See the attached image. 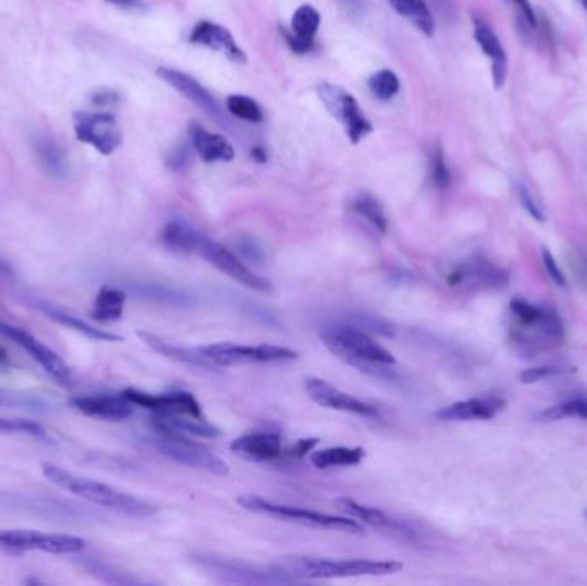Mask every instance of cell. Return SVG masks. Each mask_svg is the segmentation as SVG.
<instances>
[{
  "instance_id": "obj_25",
  "label": "cell",
  "mask_w": 587,
  "mask_h": 586,
  "mask_svg": "<svg viewBox=\"0 0 587 586\" xmlns=\"http://www.w3.org/2000/svg\"><path fill=\"white\" fill-rule=\"evenodd\" d=\"M138 337L145 342L148 348L153 349L158 355L169 358V360L189 365V367L203 368V370L217 368V365L208 360L198 348H182V346L165 341L162 337L155 336L152 332H145V330H138Z\"/></svg>"
},
{
  "instance_id": "obj_45",
  "label": "cell",
  "mask_w": 587,
  "mask_h": 586,
  "mask_svg": "<svg viewBox=\"0 0 587 586\" xmlns=\"http://www.w3.org/2000/svg\"><path fill=\"white\" fill-rule=\"evenodd\" d=\"M91 104L97 105L100 109H110L119 104V95L114 90H98L91 95Z\"/></svg>"
},
{
  "instance_id": "obj_27",
  "label": "cell",
  "mask_w": 587,
  "mask_h": 586,
  "mask_svg": "<svg viewBox=\"0 0 587 586\" xmlns=\"http://www.w3.org/2000/svg\"><path fill=\"white\" fill-rule=\"evenodd\" d=\"M153 428L170 430L188 437H205V439H217L220 435L213 423L206 418H194L188 415H155L153 416Z\"/></svg>"
},
{
  "instance_id": "obj_14",
  "label": "cell",
  "mask_w": 587,
  "mask_h": 586,
  "mask_svg": "<svg viewBox=\"0 0 587 586\" xmlns=\"http://www.w3.org/2000/svg\"><path fill=\"white\" fill-rule=\"evenodd\" d=\"M122 396L129 403L140 408L153 411L155 415H188L194 418H205L201 404L191 392L176 391L167 394H150V392L138 391V389H126Z\"/></svg>"
},
{
  "instance_id": "obj_42",
  "label": "cell",
  "mask_w": 587,
  "mask_h": 586,
  "mask_svg": "<svg viewBox=\"0 0 587 586\" xmlns=\"http://www.w3.org/2000/svg\"><path fill=\"white\" fill-rule=\"evenodd\" d=\"M567 372L565 368L558 367V365H548V367H534L529 370H524L521 373V380L524 384H534L539 380L546 379V377H553V375H562Z\"/></svg>"
},
{
  "instance_id": "obj_16",
  "label": "cell",
  "mask_w": 587,
  "mask_h": 586,
  "mask_svg": "<svg viewBox=\"0 0 587 586\" xmlns=\"http://www.w3.org/2000/svg\"><path fill=\"white\" fill-rule=\"evenodd\" d=\"M308 396L320 404L323 408L335 409V411H344L351 415L364 416V418H378L380 411L373 404L361 401L358 397L351 396L347 392L340 391L332 384H328L321 379H306L304 382Z\"/></svg>"
},
{
  "instance_id": "obj_4",
  "label": "cell",
  "mask_w": 587,
  "mask_h": 586,
  "mask_svg": "<svg viewBox=\"0 0 587 586\" xmlns=\"http://www.w3.org/2000/svg\"><path fill=\"white\" fill-rule=\"evenodd\" d=\"M280 569L304 580H333L358 576H388L399 573L404 564L373 559H328V557L291 556L280 561Z\"/></svg>"
},
{
  "instance_id": "obj_6",
  "label": "cell",
  "mask_w": 587,
  "mask_h": 586,
  "mask_svg": "<svg viewBox=\"0 0 587 586\" xmlns=\"http://www.w3.org/2000/svg\"><path fill=\"white\" fill-rule=\"evenodd\" d=\"M150 444L158 454H162L170 461H176V463L184 464L194 470L208 471V473L220 475V477L229 475V466L224 459L198 442H194L193 437H188V435L155 428V434L150 439Z\"/></svg>"
},
{
  "instance_id": "obj_32",
  "label": "cell",
  "mask_w": 587,
  "mask_h": 586,
  "mask_svg": "<svg viewBox=\"0 0 587 586\" xmlns=\"http://www.w3.org/2000/svg\"><path fill=\"white\" fill-rule=\"evenodd\" d=\"M40 306V310H42L45 315H49L52 320L55 322H59V324L66 325L69 329H74L79 334H83V336L90 337V339H95V341H122L121 336H117V334H112V332H107V330L98 329L95 325L86 324L83 320H79V318L73 317V315H69L67 312H62V310H57L54 306L50 305H38Z\"/></svg>"
},
{
  "instance_id": "obj_37",
  "label": "cell",
  "mask_w": 587,
  "mask_h": 586,
  "mask_svg": "<svg viewBox=\"0 0 587 586\" xmlns=\"http://www.w3.org/2000/svg\"><path fill=\"white\" fill-rule=\"evenodd\" d=\"M368 85H370L371 93L382 102H387L390 98H394L399 93L400 88L397 74L390 71V69H382V71L373 74L370 81H368Z\"/></svg>"
},
{
  "instance_id": "obj_41",
  "label": "cell",
  "mask_w": 587,
  "mask_h": 586,
  "mask_svg": "<svg viewBox=\"0 0 587 586\" xmlns=\"http://www.w3.org/2000/svg\"><path fill=\"white\" fill-rule=\"evenodd\" d=\"M510 6L514 7L517 18L521 19L522 28H526L527 31L534 33L538 28V18L534 13L533 4L531 0H507Z\"/></svg>"
},
{
  "instance_id": "obj_2",
  "label": "cell",
  "mask_w": 587,
  "mask_h": 586,
  "mask_svg": "<svg viewBox=\"0 0 587 586\" xmlns=\"http://www.w3.org/2000/svg\"><path fill=\"white\" fill-rule=\"evenodd\" d=\"M510 344L517 355L533 358L557 348L565 330L558 313L524 300L510 301Z\"/></svg>"
},
{
  "instance_id": "obj_36",
  "label": "cell",
  "mask_w": 587,
  "mask_h": 586,
  "mask_svg": "<svg viewBox=\"0 0 587 586\" xmlns=\"http://www.w3.org/2000/svg\"><path fill=\"white\" fill-rule=\"evenodd\" d=\"M227 110L230 116L237 117L246 123L260 124L263 121L260 105L246 95H230L227 98Z\"/></svg>"
},
{
  "instance_id": "obj_22",
  "label": "cell",
  "mask_w": 587,
  "mask_h": 586,
  "mask_svg": "<svg viewBox=\"0 0 587 586\" xmlns=\"http://www.w3.org/2000/svg\"><path fill=\"white\" fill-rule=\"evenodd\" d=\"M230 449L237 456L255 461V463H270L282 456V439L277 432H253L232 440Z\"/></svg>"
},
{
  "instance_id": "obj_26",
  "label": "cell",
  "mask_w": 587,
  "mask_h": 586,
  "mask_svg": "<svg viewBox=\"0 0 587 586\" xmlns=\"http://www.w3.org/2000/svg\"><path fill=\"white\" fill-rule=\"evenodd\" d=\"M189 138L203 162H230L236 157V150L225 136L208 133L200 124H189Z\"/></svg>"
},
{
  "instance_id": "obj_21",
  "label": "cell",
  "mask_w": 587,
  "mask_h": 586,
  "mask_svg": "<svg viewBox=\"0 0 587 586\" xmlns=\"http://www.w3.org/2000/svg\"><path fill=\"white\" fill-rule=\"evenodd\" d=\"M505 408L502 397H474L467 401L450 404L438 409L435 416L442 422H471V420H491Z\"/></svg>"
},
{
  "instance_id": "obj_8",
  "label": "cell",
  "mask_w": 587,
  "mask_h": 586,
  "mask_svg": "<svg viewBox=\"0 0 587 586\" xmlns=\"http://www.w3.org/2000/svg\"><path fill=\"white\" fill-rule=\"evenodd\" d=\"M318 95H320L325 109L328 110V114L335 121H339L340 126L344 128L345 135L354 145L373 133V126L364 116L358 100L345 88L332 85V83H323L318 86Z\"/></svg>"
},
{
  "instance_id": "obj_49",
  "label": "cell",
  "mask_w": 587,
  "mask_h": 586,
  "mask_svg": "<svg viewBox=\"0 0 587 586\" xmlns=\"http://www.w3.org/2000/svg\"><path fill=\"white\" fill-rule=\"evenodd\" d=\"M13 267H11V263L4 260V258L0 257V275H6V277H11L13 275Z\"/></svg>"
},
{
  "instance_id": "obj_20",
  "label": "cell",
  "mask_w": 587,
  "mask_h": 586,
  "mask_svg": "<svg viewBox=\"0 0 587 586\" xmlns=\"http://www.w3.org/2000/svg\"><path fill=\"white\" fill-rule=\"evenodd\" d=\"M189 42L194 45H203L206 49L215 50L218 54L224 55L229 61L236 62V64H246L248 57L244 54V50L237 45L234 37L230 35V31L224 26L215 25L210 21H201L194 26L191 35H189Z\"/></svg>"
},
{
  "instance_id": "obj_23",
  "label": "cell",
  "mask_w": 587,
  "mask_h": 586,
  "mask_svg": "<svg viewBox=\"0 0 587 586\" xmlns=\"http://www.w3.org/2000/svg\"><path fill=\"white\" fill-rule=\"evenodd\" d=\"M474 40L478 42L479 49L483 50V54L490 59L491 62V78H493V85L495 88H502L507 81V69H509V59H507V52L503 49L500 38L497 33L493 31L486 21L481 18H474Z\"/></svg>"
},
{
  "instance_id": "obj_10",
  "label": "cell",
  "mask_w": 587,
  "mask_h": 586,
  "mask_svg": "<svg viewBox=\"0 0 587 586\" xmlns=\"http://www.w3.org/2000/svg\"><path fill=\"white\" fill-rule=\"evenodd\" d=\"M0 336L6 337L9 341L14 342L18 348L23 349L26 355L37 361L38 365L49 373V377H52L57 384L62 387L73 385V372L66 361L62 360L54 349H50L47 344H43L40 339L30 334L28 330L0 322Z\"/></svg>"
},
{
  "instance_id": "obj_12",
  "label": "cell",
  "mask_w": 587,
  "mask_h": 586,
  "mask_svg": "<svg viewBox=\"0 0 587 586\" xmlns=\"http://www.w3.org/2000/svg\"><path fill=\"white\" fill-rule=\"evenodd\" d=\"M74 133L79 141L91 145L102 155H110L121 147V129L110 112H81L74 121Z\"/></svg>"
},
{
  "instance_id": "obj_19",
  "label": "cell",
  "mask_w": 587,
  "mask_h": 586,
  "mask_svg": "<svg viewBox=\"0 0 587 586\" xmlns=\"http://www.w3.org/2000/svg\"><path fill=\"white\" fill-rule=\"evenodd\" d=\"M71 406L78 409L79 413L107 420V422H122L133 416L134 404L129 403L126 397L121 394H95V396L73 397Z\"/></svg>"
},
{
  "instance_id": "obj_17",
  "label": "cell",
  "mask_w": 587,
  "mask_h": 586,
  "mask_svg": "<svg viewBox=\"0 0 587 586\" xmlns=\"http://www.w3.org/2000/svg\"><path fill=\"white\" fill-rule=\"evenodd\" d=\"M157 74L165 83H169L174 90L188 98L191 104L200 107L205 114L217 119L218 123L227 124V116H225L224 110H222L212 93L208 92L201 83L191 78L189 74L169 68H158Z\"/></svg>"
},
{
  "instance_id": "obj_46",
  "label": "cell",
  "mask_w": 587,
  "mask_h": 586,
  "mask_svg": "<svg viewBox=\"0 0 587 586\" xmlns=\"http://www.w3.org/2000/svg\"><path fill=\"white\" fill-rule=\"evenodd\" d=\"M318 439H303L297 442L296 446L292 447L291 454L294 458L303 459L304 456H308V452L311 449H315L318 446Z\"/></svg>"
},
{
  "instance_id": "obj_18",
  "label": "cell",
  "mask_w": 587,
  "mask_h": 586,
  "mask_svg": "<svg viewBox=\"0 0 587 586\" xmlns=\"http://www.w3.org/2000/svg\"><path fill=\"white\" fill-rule=\"evenodd\" d=\"M337 507H339L342 513L351 516L356 519L359 523L371 526V528H378L385 533H392L400 538H406V540H416V532L411 530L409 526L400 523L399 519L388 516L387 513H383L382 509H376V507L364 506L361 502L354 501L351 497H340L335 501Z\"/></svg>"
},
{
  "instance_id": "obj_44",
  "label": "cell",
  "mask_w": 587,
  "mask_h": 586,
  "mask_svg": "<svg viewBox=\"0 0 587 586\" xmlns=\"http://www.w3.org/2000/svg\"><path fill=\"white\" fill-rule=\"evenodd\" d=\"M541 255H543V263H545L546 272H548V275L553 279V282H555L557 286H565V284H567V281H565V275H563L562 270L558 267L557 260L553 258L551 251L548 250V248H543V250H541Z\"/></svg>"
},
{
  "instance_id": "obj_38",
  "label": "cell",
  "mask_w": 587,
  "mask_h": 586,
  "mask_svg": "<svg viewBox=\"0 0 587 586\" xmlns=\"http://www.w3.org/2000/svg\"><path fill=\"white\" fill-rule=\"evenodd\" d=\"M347 324L354 325V327H358V329L366 330V332H370V334H376V336H395L394 325L387 322V320H383V318L370 315V313H356V315H352V317L349 318Z\"/></svg>"
},
{
  "instance_id": "obj_30",
  "label": "cell",
  "mask_w": 587,
  "mask_h": 586,
  "mask_svg": "<svg viewBox=\"0 0 587 586\" xmlns=\"http://www.w3.org/2000/svg\"><path fill=\"white\" fill-rule=\"evenodd\" d=\"M394 7L395 13L406 18L409 23L416 26L426 37H433L435 33V18L431 14L426 0H388Z\"/></svg>"
},
{
  "instance_id": "obj_47",
  "label": "cell",
  "mask_w": 587,
  "mask_h": 586,
  "mask_svg": "<svg viewBox=\"0 0 587 586\" xmlns=\"http://www.w3.org/2000/svg\"><path fill=\"white\" fill-rule=\"evenodd\" d=\"M107 2L117 7H124V9H138V7H141V0H107Z\"/></svg>"
},
{
  "instance_id": "obj_48",
  "label": "cell",
  "mask_w": 587,
  "mask_h": 586,
  "mask_svg": "<svg viewBox=\"0 0 587 586\" xmlns=\"http://www.w3.org/2000/svg\"><path fill=\"white\" fill-rule=\"evenodd\" d=\"M251 155H253V159H255L256 162H260V164H265V162H267V150H265L263 147L253 148Z\"/></svg>"
},
{
  "instance_id": "obj_1",
  "label": "cell",
  "mask_w": 587,
  "mask_h": 586,
  "mask_svg": "<svg viewBox=\"0 0 587 586\" xmlns=\"http://www.w3.org/2000/svg\"><path fill=\"white\" fill-rule=\"evenodd\" d=\"M320 337L328 351L349 367L378 379H394L395 356L370 332L345 322L327 325Z\"/></svg>"
},
{
  "instance_id": "obj_33",
  "label": "cell",
  "mask_w": 587,
  "mask_h": 586,
  "mask_svg": "<svg viewBox=\"0 0 587 586\" xmlns=\"http://www.w3.org/2000/svg\"><path fill=\"white\" fill-rule=\"evenodd\" d=\"M200 232L194 231L193 227L182 224L179 220L169 222L160 234V239L170 250L179 251V253H194Z\"/></svg>"
},
{
  "instance_id": "obj_13",
  "label": "cell",
  "mask_w": 587,
  "mask_h": 586,
  "mask_svg": "<svg viewBox=\"0 0 587 586\" xmlns=\"http://www.w3.org/2000/svg\"><path fill=\"white\" fill-rule=\"evenodd\" d=\"M448 286L464 291H485V289H502L509 284V272L488 262L485 258H469L459 263L448 274Z\"/></svg>"
},
{
  "instance_id": "obj_43",
  "label": "cell",
  "mask_w": 587,
  "mask_h": 586,
  "mask_svg": "<svg viewBox=\"0 0 587 586\" xmlns=\"http://www.w3.org/2000/svg\"><path fill=\"white\" fill-rule=\"evenodd\" d=\"M519 200H521L522 207L526 208L533 219L539 220V222H545L543 208L539 207L536 200H534V196L529 193L526 186H519Z\"/></svg>"
},
{
  "instance_id": "obj_39",
  "label": "cell",
  "mask_w": 587,
  "mask_h": 586,
  "mask_svg": "<svg viewBox=\"0 0 587 586\" xmlns=\"http://www.w3.org/2000/svg\"><path fill=\"white\" fill-rule=\"evenodd\" d=\"M430 178L431 183L438 190H445V188H448L450 181H452L450 169H448L447 162H445V153H443V148L440 145H436L433 152H431Z\"/></svg>"
},
{
  "instance_id": "obj_40",
  "label": "cell",
  "mask_w": 587,
  "mask_h": 586,
  "mask_svg": "<svg viewBox=\"0 0 587 586\" xmlns=\"http://www.w3.org/2000/svg\"><path fill=\"white\" fill-rule=\"evenodd\" d=\"M0 434H26L42 435V425L30 420H11V418H0Z\"/></svg>"
},
{
  "instance_id": "obj_31",
  "label": "cell",
  "mask_w": 587,
  "mask_h": 586,
  "mask_svg": "<svg viewBox=\"0 0 587 586\" xmlns=\"http://www.w3.org/2000/svg\"><path fill=\"white\" fill-rule=\"evenodd\" d=\"M126 305V294L121 289L105 286L98 291L93 303V318L98 322H115L122 317Z\"/></svg>"
},
{
  "instance_id": "obj_9",
  "label": "cell",
  "mask_w": 587,
  "mask_h": 586,
  "mask_svg": "<svg viewBox=\"0 0 587 586\" xmlns=\"http://www.w3.org/2000/svg\"><path fill=\"white\" fill-rule=\"evenodd\" d=\"M201 353L217 367H232L244 363H279V361L296 360L294 349L272 344H258V346H244L232 342H217L201 346Z\"/></svg>"
},
{
  "instance_id": "obj_15",
  "label": "cell",
  "mask_w": 587,
  "mask_h": 586,
  "mask_svg": "<svg viewBox=\"0 0 587 586\" xmlns=\"http://www.w3.org/2000/svg\"><path fill=\"white\" fill-rule=\"evenodd\" d=\"M201 566L210 569L212 573L222 576V580L236 581V583H292L296 578H289L284 569L265 571L255 566H249L241 561H232L224 557L198 556Z\"/></svg>"
},
{
  "instance_id": "obj_7",
  "label": "cell",
  "mask_w": 587,
  "mask_h": 586,
  "mask_svg": "<svg viewBox=\"0 0 587 586\" xmlns=\"http://www.w3.org/2000/svg\"><path fill=\"white\" fill-rule=\"evenodd\" d=\"M86 542L76 535L45 533L38 530H0V550L6 552H45V554H78Z\"/></svg>"
},
{
  "instance_id": "obj_11",
  "label": "cell",
  "mask_w": 587,
  "mask_h": 586,
  "mask_svg": "<svg viewBox=\"0 0 587 586\" xmlns=\"http://www.w3.org/2000/svg\"><path fill=\"white\" fill-rule=\"evenodd\" d=\"M196 255L205 258L206 262L212 263L213 267H217L222 274L229 275L232 281H236L241 286L253 289V291H260V293H270L272 291V284L263 279L261 275L256 274L253 270L244 265L243 260L237 257L236 253H232L229 248L220 245L217 241L205 238L201 234L196 245Z\"/></svg>"
},
{
  "instance_id": "obj_35",
  "label": "cell",
  "mask_w": 587,
  "mask_h": 586,
  "mask_svg": "<svg viewBox=\"0 0 587 586\" xmlns=\"http://www.w3.org/2000/svg\"><path fill=\"white\" fill-rule=\"evenodd\" d=\"M584 418L587 420V399H569L565 403L546 408L538 415L539 422H557L562 418Z\"/></svg>"
},
{
  "instance_id": "obj_29",
  "label": "cell",
  "mask_w": 587,
  "mask_h": 586,
  "mask_svg": "<svg viewBox=\"0 0 587 586\" xmlns=\"http://www.w3.org/2000/svg\"><path fill=\"white\" fill-rule=\"evenodd\" d=\"M366 458V451L363 447H328L311 454V463L321 470L330 468H347V466H358Z\"/></svg>"
},
{
  "instance_id": "obj_24",
  "label": "cell",
  "mask_w": 587,
  "mask_h": 586,
  "mask_svg": "<svg viewBox=\"0 0 587 586\" xmlns=\"http://www.w3.org/2000/svg\"><path fill=\"white\" fill-rule=\"evenodd\" d=\"M321 16L313 6H301L292 18V35L285 33V40L297 54H308L315 49V37L320 28Z\"/></svg>"
},
{
  "instance_id": "obj_34",
  "label": "cell",
  "mask_w": 587,
  "mask_h": 586,
  "mask_svg": "<svg viewBox=\"0 0 587 586\" xmlns=\"http://www.w3.org/2000/svg\"><path fill=\"white\" fill-rule=\"evenodd\" d=\"M351 210L354 214L359 215L361 219L366 220L376 232L385 234L388 231L385 210H383L382 205L376 200L375 196L370 195V193H363L358 198H354L351 203Z\"/></svg>"
},
{
  "instance_id": "obj_3",
  "label": "cell",
  "mask_w": 587,
  "mask_h": 586,
  "mask_svg": "<svg viewBox=\"0 0 587 586\" xmlns=\"http://www.w3.org/2000/svg\"><path fill=\"white\" fill-rule=\"evenodd\" d=\"M43 477L47 478L55 487L76 495L79 499L93 502L98 506L110 509L114 513L134 516V518H150L158 513L152 502L143 501L140 497L126 494L122 490L110 487L107 483L97 482L91 478L81 477L73 471L64 470L55 464H43Z\"/></svg>"
},
{
  "instance_id": "obj_5",
  "label": "cell",
  "mask_w": 587,
  "mask_h": 586,
  "mask_svg": "<svg viewBox=\"0 0 587 586\" xmlns=\"http://www.w3.org/2000/svg\"><path fill=\"white\" fill-rule=\"evenodd\" d=\"M237 504L251 513L272 516L275 519L297 523V525L313 526L321 530H333V532L363 533V523H359L351 516H332V514L320 513L304 507L287 506L279 502L267 501L258 495H243L237 499Z\"/></svg>"
},
{
  "instance_id": "obj_28",
  "label": "cell",
  "mask_w": 587,
  "mask_h": 586,
  "mask_svg": "<svg viewBox=\"0 0 587 586\" xmlns=\"http://www.w3.org/2000/svg\"><path fill=\"white\" fill-rule=\"evenodd\" d=\"M35 155L38 162L42 165L43 171L47 172L52 178H66L69 174V157L64 148L47 136L35 140Z\"/></svg>"
},
{
  "instance_id": "obj_50",
  "label": "cell",
  "mask_w": 587,
  "mask_h": 586,
  "mask_svg": "<svg viewBox=\"0 0 587 586\" xmlns=\"http://www.w3.org/2000/svg\"><path fill=\"white\" fill-rule=\"evenodd\" d=\"M6 403L16 404V399H14V396L9 397V394H2V392H0V404H6Z\"/></svg>"
}]
</instances>
